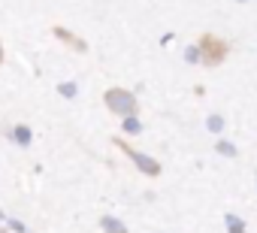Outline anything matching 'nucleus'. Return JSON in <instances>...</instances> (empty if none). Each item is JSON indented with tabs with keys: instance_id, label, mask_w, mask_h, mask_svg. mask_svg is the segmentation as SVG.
Masks as SVG:
<instances>
[{
	"instance_id": "10",
	"label": "nucleus",
	"mask_w": 257,
	"mask_h": 233,
	"mask_svg": "<svg viewBox=\"0 0 257 233\" xmlns=\"http://www.w3.org/2000/svg\"><path fill=\"white\" fill-rule=\"evenodd\" d=\"M58 91H61L64 97H76V85H73V82H67V85H61Z\"/></svg>"
},
{
	"instance_id": "12",
	"label": "nucleus",
	"mask_w": 257,
	"mask_h": 233,
	"mask_svg": "<svg viewBox=\"0 0 257 233\" xmlns=\"http://www.w3.org/2000/svg\"><path fill=\"white\" fill-rule=\"evenodd\" d=\"M0 221H4V215H0Z\"/></svg>"
},
{
	"instance_id": "11",
	"label": "nucleus",
	"mask_w": 257,
	"mask_h": 233,
	"mask_svg": "<svg viewBox=\"0 0 257 233\" xmlns=\"http://www.w3.org/2000/svg\"><path fill=\"white\" fill-rule=\"evenodd\" d=\"M0 58H4V46H0Z\"/></svg>"
},
{
	"instance_id": "3",
	"label": "nucleus",
	"mask_w": 257,
	"mask_h": 233,
	"mask_svg": "<svg viewBox=\"0 0 257 233\" xmlns=\"http://www.w3.org/2000/svg\"><path fill=\"white\" fill-rule=\"evenodd\" d=\"M103 230H106V233H127L118 218H103Z\"/></svg>"
},
{
	"instance_id": "5",
	"label": "nucleus",
	"mask_w": 257,
	"mask_h": 233,
	"mask_svg": "<svg viewBox=\"0 0 257 233\" xmlns=\"http://www.w3.org/2000/svg\"><path fill=\"white\" fill-rule=\"evenodd\" d=\"M140 131H143L140 119H134V115H127V119H124V134H140Z\"/></svg>"
},
{
	"instance_id": "2",
	"label": "nucleus",
	"mask_w": 257,
	"mask_h": 233,
	"mask_svg": "<svg viewBox=\"0 0 257 233\" xmlns=\"http://www.w3.org/2000/svg\"><path fill=\"white\" fill-rule=\"evenodd\" d=\"M124 152L131 155V161H134L146 176H158V173H161V164H158V161H152L149 155H140V152H134V149H124Z\"/></svg>"
},
{
	"instance_id": "6",
	"label": "nucleus",
	"mask_w": 257,
	"mask_h": 233,
	"mask_svg": "<svg viewBox=\"0 0 257 233\" xmlns=\"http://www.w3.org/2000/svg\"><path fill=\"white\" fill-rule=\"evenodd\" d=\"M13 140H16L19 146H28V143H31V131H28V128H16V131H13Z\"/></svg>"
},
{
	"instance_id": "4",
	"label": "nucleus",
	"mask_w": 257,
	"mask_h": 233,
	"mask_svg": "<svg viewBox=\"0 0 257 233\" xmlns=\"http://www.w3.org/2000/svg\"><path fill=\"white\" fill-rule=\"evenodd\" d=\"M185 61H188V64L203 61V49H200V46H188V49H185Z\"/></svg>"
},
{
	"instance_id": "9",
	"label": "nucleus",
	"mask_w": 257,
	"mask_h": 233,
	"mask_svg": "<svg viewBox=\"0 0 257 233\" xmlns=\"http://www.w3.org/2000/svg\"><path fill=\"white\" fill-rule=\"evenodd\" d=\"M227 224H230V233H245V227H242V221L236 215H227Z\"/></svg>"
},
{
	"instance_id": "7",
	"label": "nucleus",
	"mask_w": 257,
	"mask_h": 233,
	"mask_svg": "<svg viewBox=\"0 0 257 233\" xmlns=\"http://www.w3.org/2000/svg\"><path fill=\"white\" fill-rule=\"evenodd\" d=\"M206 128H209L212 134H221V131H224V119H221V115H209V122H206Z\"/></svg>"
},
{
	"instance_id": "8",
	"label": "nucleus",
	"mask_w": 257,
	"mask_h": 233,
	"mask_svg": "<svg viewBox=\"0 0 257 233\" xmlns=\"http://www.w3.org/2000/svg\"><path fill=\"white\" fill-rule=\"evenodd\" d=\"M218 152H221L224 158H236V146H233V143H218Z\"/></svg>"
},
{
	"instance_id": "1",
	"label": "nucleus",
	"mask_w": 257,
	"mask_h": 233,
	"mask_svg": "<svg viewBox=\"0 0 257 233\" xmlns=\"http://www.w3.org/2000/svg\"><path fill=\"white\" fill-rule=\"evenodd\" d=\"M106 106H109L115 115L127 119V115L137 112V97H134L131 91H124V88H112V91H106Z\"/></svg>"
}]
</instances>
